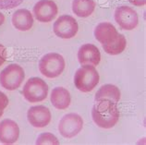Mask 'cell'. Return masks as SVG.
<instances>
[{"label":"cell","mask_w":146,"mask_h":145,"mask_svg":"<svg viewBox=\"0 0 146 145\" xmlns=\"http://www.w3.org/2000/svg\"><path fill=\"white\" fill-rule=\"evenodd\" d=\"M92 109V117L97 127L102 128H111L117 123L119 119L117 103L108 99L95 101Z\"/></svg>","instance_id":"1"},{"label":"cell","mask_w":146,"mask_h":145,"mask_svg":"<svg viewBox=\"0 0 146 145\" xmlns=\"http://www.w3.org/2000/svg\"><path fill=\"white\" fill-rule=\"evenodd\" d=\"M58 9L53 0H40L33 7V15L40 22H50L56 17Z\"/></svg>","instance_id":"9"},{"label":"cell","mask_w":146,"mask_h":145,"mask_svg":"<svg viewBox=\"0 0 146 145\" xmlns=\"http://www.w3.org/2000/svg\"><path fill=\"white\" fill-rule=\"evenodd\" d=\"M24 98L30 103H38L45 100L48 94V85L44 79L33 77L26 81L22 90Z\"/></svg>","instance_id":"5"},{"label":"cell","mask_w":146,"mask_h":145,"mask_svg":"<svg viewBox=\"0 0 146 145\" xmlns=\"http://www.w3.org/2000/svg\"><path fill=\"white\" fill-rule=\"evenodd\" d=\"M4 22H5V16H4V15L0 12V26H1Z\"/></svg>","instance_id":"24"},{"label":"cell","mask_w":146,"mask_h":145,"mask_svg":"<svg viewBox=\"0 0 146 145\" xmlns=\"http://www.w3.org/2000/svg\"><path fill=\"white\" fill-rule=\"evenodd\" d=\"M7 59V49L3 44H0V67L6 62Z\"/></svg>","instance_id":"22"},{"label":"cell","mask_w":146,"mask_h":145,"mask_svg":"<svg viewBox=\"0 0 146 145\" xmlns=\"http://www.w3.org/2000/svg\"><path fill=\"white\" fill-rule=\"evenodd\" d=\"M126 45H127V41L125 36L123 34L118 33L117 39L109 44H104L103 49L105 50L106 54L111 56H116L121 54L125 50Z\"/></svg>","instance_id":"18"},{"label":"cell","mask_w":146,"mask_h":145,"mask_svg":"<svg viewBox=\"0 0 146 145\" xmlns=\"http://www.w3.org/2000/svg\"><path fill=\"white\" fill-rule=\"evenodd\" d=\"M78 59L82 65L97 66L101 60V53L94 44H85L79 49Z\"/></svg>","instance_id":"12"},{"label":"cell","mask_w":146,"mask_h":145,"mask_svg":"<svg viewBox=\"0 0 146 145\" xmlns=\"http://www.w3.org/2000/svg\"><path fill=\"white\" fill-rule=\"evenodd\" d=\"M129 2L136 7H141L146 4V0H129Z\"/></svg>","instance_id":"23"},{"label":"cell","mask_w":146,"mask_h":145,"mask_svg":"<svg viewBox=\"0 0 146 145\" xmlns=\"http://www.w3.org/2000/svg\"><path fill=\"white\" fill-rule=\"evenodd\" d=\"M9 105V98L7 95L0 91V117L3 116L4 111Z\"/></svg>","instance_id":"21"},{"label":"cell","mask_w":146,"mask_h":145,"mask_svg":"<svg viewBox=\"0 0 146 145\" xmlns=\"http://www.w3.org/2000/svg\"><path fill=\"white\" fill-rule=\"evenodd\" d=\"M12 24L15 28L21 32H26L32 29L33 25V17L28 9H18L12 15L11 19Z\"/></svg>","instance_id":"14"},{"label":"cell","mask_w":146,"mask_h":145,"mask_svg":"<svg viewBox=\"0 0 146 145\" xmlns=\"http://www.w3.org/2000/svg\"><path fill=\"white\" fill-rule=\"evenodd\" d=\"M20 136V128L14 120L4 119L0 122V142L13 144Z\"/></svg>","instance_id":"11"},{"label":"cell","mask_w":146,"mask_h":145,"mask_svg":"<svg viewBox=\"0 0 146 145\" xmlns=\"http://www.w3.org/2000/svg\"><path fill=\"white\" fill-rule=\"evenodd\" d=\"M120 91L119 89L112 84H106L103 85L95 93L94 100L99 101L103 100V99H108L114 103H117L120 100Z\"/></svg>","instance_id":"17"},{"label":"cell","mask_w":146,"mask_h":145,"mask_svg":"<svg viewBox=\"0 0 146 145\" xmlns=\"http://www.w3.org/2000/svg\"><path fill=\"white\" fill-rule=\"evenodd\" d=\"M65 59L57 53H48L39 61V70L44 76L54 79L60 76L65 70Z\"/></svg>","instance_id":"3"},{"label":"cell","mask_w":146,"mask_h":145,"mask_svg":"<svg viewBox=\"0 0 146 145\" xmlns=\"http://www.w3.org/2000/svg\"><path fill=\"white\" fill-rule=\"evenodd\" d=\"M27 118L33 127L44 128L51 121V112L44 105L33 106L27 112Z\"/></svg>","instance_id":"10"},{"label":"cell","mask_w":146,"mask_h":145,"mask_svg":"<svg viewBox=\"0 0 146 145\" xmlns=\"http://www.w3.org/2000/svg\"><path fill=\"white\" fill-rule=\"evenodd\" d=\"M99 79V73L96 68L91 65H83L76 71L74 84L79 91L82 93H89L97 86Z\"/></svg>","instance_id":"2"},{"label":"cell","mask_w":146,"mask_h":145,"mask_svg":"<svg viewBox=\"0 0 146 145\" xmlns=\"http://www.w3.org/2000/svg\"><path fill=\"white\" fill-rule=\"evenodd\" d=\"M83 128L82 117L78 114L70 113L65 115L59 121L58 131L64 138H73L82 131Z\"/></svg>","instance_id":"6"},{"label":"cell","mask_w":146,"mask_h":145,"mask_svg":"<svg viewBox=\"0 0 146 145\" xmlns=\"http://www.w3.org/2000/svg\"><path fill=\"white\" fill-rule=\"evenodd\" d=\"M118 32L116 27L109 22H101L94 29V37L102 45L109 44L117 39Z\"/></svg>","instance_id":"13"},{"label":"cell","mask_w":146,"mask_h":145,"mask_svg":"<svg viewBox=\"0 0 146 145\" xmlns=\"http://www.w3.org/2000/svg\"><path fill=\"white\" fill-rule=\"evenodd\" d=\"M50 100H51L54 107L59 110H65L70 106L71 97L70 91L66 88L56 87L52 91Z\"/></svg>","instance_id":"15"},{"label":"cell","mask_w":146,"mask_h":145,"mask_svg":"<svg viewBox=\"0 0 146 145\" xmlns=\"http://www.w3.org/2000/svg\"><path fill=\"white\" fill-rule=\"evenodd\" d=\"M24 0H0V9H12L20 6Z\"/></svg>","instance_id":"20"},{"label":"cell","mask_w":146,"mask_h":145,"mask_svg":"<svg viewBox=\"0 0 146 145\" xmlns=\"http://www.w3.org/2000/svg\"><path fill=\"white\" fill-rule=\"evenodd\" d=\"M95 9L94 0H73L72 11L80 18H87L91 16Z\"/></svg>","instance_id":"16"},{"label":"cell","mask_w":146,"mask_h":145,"mask_svg":"<svg viewBox=\"0 0 146 145\" xmlns=\"http://www.w3.org/2000/svg\"><path fill=\"white\" fill-rule=\"evenodd\" d=\"M115 21L119 27L126 30H131L137 27L139 18L135 10L127 6L117 7L114 13Z\"/></svg>","instance_id":"8"},{"label":"cell","mask_w":146,"mask_h":145,"mask_svg":"<svg viewBox=\"0 0 146 145\" xmlns=\"http://www.w3.org/2000/svg\"><path fill=\"white\" fill-rule=\"evenodd\" d=\"M53 30L56 35L61 39H70L78 32L79 25L70 15H62L54 23Z\"/></svg>","instance_id":"7"},{"label":"cell","mask_w":146,"mask_h":145,"mask_svg":"<svg viewBox=\"0 0 146 145\" xmlns=\"http://www.w3.org/2000/svg\"><path fill=\"white\" fill-rule=\"evenodd\" d=\"M25 78L24 70L18 64H10L0 73V84L7 91H14L21 85Z\"/></svg>","instance_id":"4"},{"label":"cell","mask_w":146,"mask_h":145,"mask_svg":"<svg viewBox=\"0 0 146 145\" xmlns=\"http://www.w3.org/2000/svg\"><path fill=\"white\" fill-rule=\"evenodd\" d=\"M37 145H44V144H51V145H58L59 142L57 138L50 132H44L38 137L36 140Z\"/></svg>","instance_id":"19"}]
</instances>
